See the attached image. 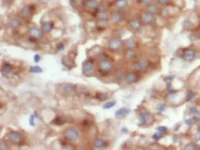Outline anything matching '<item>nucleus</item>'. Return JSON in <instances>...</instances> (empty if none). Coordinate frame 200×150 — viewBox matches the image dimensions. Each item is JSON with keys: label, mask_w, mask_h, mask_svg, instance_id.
Returning <instances> with one entry per match:
<instances>
[{"label": "nucleus", "mask_w": 200, "mask_h": 150, "mask_svg": "<svg viewBox=\"0 0 200 150\" xmlns=\"http://www.w3.org/2000/svg\"><path fill=\"white\" fill-rule=\"evenodd\" d=\"M63 135H64V138L70 143L77 142L80 138L79 131H78L75 127H73V126H70V127L66 128L64 133H63Z\"/></svg>", "instance_id": "nucleus-1"}, {"label": "nucleus", "mask_w": 200, "mask_h": 150, "mask_svg": "<svg viewBox=\"0 0 200 150\" xmlns=\"http://www.w3.org/2000/svg\"><path fill=\"white\" fill-rule=\"evenodd\" d=\"M113 69V62L109 58H102L99 61V71L104 74L109 73Z\"/></svg>", "instance_id": "nucleus-2"}, {"label": "nucleus", "mask_w": 200, "mask_h": 150, "mask_svg": "<svg viewBox=\"0 0 200 150\" xmlns=\"http://www.w3.org/2000/svg\"><path fill=\"white\" fill-rule=\"evenodd\" d=\"M94 59L92 58H88L85 61L82 63V72L84 75L90 76L94 71Z\"/></svg>", "instance_id": "nucleus-3"}, {"label": "nucleus", "mask_w": 200, "mask_h": 150, "mask_svg": "<svg viewBox=\"0 0 200 150\" xmlns=\"http://www.w3.org/2000/svg\"><path fill=\"white\" fill-rule=\"evenodd\" d=\"M123 41L121 40V38L116 37V36H113V37L109 38L108 40V47L113 51H117V50H120L123 47Z\"/></svg>", "instance_id": "nucleus-4"}, {"label": "nucleus", "mask_w": 200, "mask_h": 150, "mask_svg": "<svg viewBox=\"0 0 200 150\" xmlns=\"http://www.w3.org/2000/svg\"><path fill=\"white\" fill-rule=\"evenodd\" d=\"M43 31L41 28H38L36 26H30L28 28V35L30 38L34 39V40H38L43 37Z\"/></svg>", "instance_id": "nucleus-5"}, {"label": "nucleus", "mask_w": 200, "mask_h": 150, "mask_svg": "<svg viewBox=\"0 0 200 150\" xmlns=\"http://www.w3.org/2000/svg\"><path fill=\"white\" fill-rule=\"evenodd\" d=\"M138 118H139V123L141 125L147 124V123H150L152 121V115L150 114L148 111L146 110H140L138 113Z\"/></svg>", "instance_id": "nucleus-6"}, {"label": "nucleus", "mask_w": 200, "mask_h": 150, "mask_svg": "<svg viewBox=\"0 0 200 150\" xmlns=\"http://www.w3.org/2000/svg\"><path fill=\"white\" fill-rule=\"evenodd\" d=\"M140 78V75L138 74L135 71H130V72H127L125 75H123V79L127 84H133L135 82H137Z\"/></svg>", "instance_id": "nucleus-7"}, {"label": "nucleus", "mask_w": 200, "mask_h": 150, "mask_svg": "<svg viewBox=\"0 0 200 150\" xmlns=\"http://www.w3.org/2000/svg\"><path fill=\"white\" fill-rule=\"evenodd\" d=\"M139 20L141 21L142 24H150L154 21V15L144 10L139 15Z\"/></svg>", "instance_id": "nucleus-8"}, {"label": "nucleus", "mask_w": 200, "mask_h": 150, "mask_svg": "<svg viewBox=\"0 0 200 150\" xmlns=\"http://www.w3.org/2000/svg\"><path fill=\"white\" fill-rule=\"evenodd\" d=\"M7 140L9 142L13 143V144H20L21 142V134L20 132H17V131H11L7 134Z\"/></svg>", "instance_id": "nucleus-9"}, {"label": "nucleus", "mask_w": 200, "mask_h": 150, "mask_svg": "<svg viewBox=\"0 0 200 150\" xmlns=\"http://www.w3.org/2000/svg\"><path fill=\"white\" fill-rule=\"evenodd\" d=\"M83 7L89 11H96L99 7V3L97 0H84Z\"/></svg>", "instance_id": "nucleus-10"}, {"label": "nucleus", "mask_w": 200, "mask_h": 150, "mask_svg": "<svg viewBox=\"0 0 200 150\" xmlns=\"http://www.w3.org/2000/svg\"><path fill=\"white\" fill-rule=\"evenodd\" d=\"M149 65V61L147 59H140L138 61H136L135 63L132 64L131 68L133 69L134 71H139V70H143V69L147 68Z\"/></svg>", "instance_id": "nucleus-11"}, {"label": "nucleus", "mask_w": 200, "mask_h": 150, "mask_svg": "<svg viewBox=\"0 0 200 150\" xmlns=\"http://www.w3.org/2000/svg\"><path fill=\"white\" fill-rule=\"evenodd\" d=\"M196 58V51L193 48H187L183 52V59L188 62H192Z\"/></svg>", "instance_id": "nucleus-12"}, {"label": "nucleus", "mask_w": 200, "mask_h": 150, "mask_svg": "<svg viewBox=\"0 0 200 150\" xmlns=\"http://www.w3.org/2000/svg\"><path fill=\"white\" fill-rule=\"evenodd\" d=\"M141 21L137 18H133V19H130L128 21V27L130 28V30L134 32H139L140 31V28H141Z\"/></svg>", "instance_id": "nucleus-13"}, {"label": "nucleus", "mask_w": 200, "mask_h": 150, "mask_svg": "<svg viewBox=\"0 0 200 150\" xmlns=\"http://www.w3.org/2000/svg\"><path fill=\"white\" fill-rule=\"evenodd\" d=\"M20 25H21V20L18 17L12 16L7 19V26L9 28H11V29H17Z\"/></svg>", "instance_id": "nucleus-14"}, {"label": "nucleus", "mask_w": 200, "mask_h": 150, "mask_svg": "<svg viewBox=\"0 0 200 150\" xmlns=\"http://www.w3.org/2000/svg\"><path fill=\"white\" fill-rule=\"evenodd\" d=\"M109 18H110V20H111L112 23H119L122 21L123 14L119 11V10H115V11H112L111 13H110Z\"/></svg>", "instance_id": "nucleus-15"}, {"label": "nucleus", "mask_w": 200, "mask_h": 150, "mask_svg": "<svg viewBox=\"0 0 200 150\" xmlns=\"http://www.w3.org/2000/svg\"><path fill=\"white\" fill-rule=\"evenodd\" d=\"M95 16H96V18L98 19V20H106V19L109 18L110 14L106 11L104 8L98 7V9L95 11Z\"/></svg>", "instance_id": "nucleus-16"}, {"label": "nucleus", "mask_w": 200, "mask_h": 150, "mask_svg": "<svg viewBox=\"0 0 200 150\" xmlns=\"http://www.w3.org/2000/svg\"><path fill=\"white\" fill-rule=\"evenodd\" d=\"M174 6H171V5H165L162 6V8L160 9V13L159 14L163 17H171L173 15L172 12V8Z\"/></svg>", "instance_id": "nucleus-17"}, {"label": "nucleus", "mask_w": 200, "mask_h": 150, "mask_svg": "<svg viewBox=\"0 0 200 150\" xmlns=\"http://www.w3.org/2000/svg\"><path fill=\"white\" fill-rule=\"evenodd\" d=\"M19 13H20V15L22 17H24V18H28V17L31 16L32 13H33V8H32V6H30V5H25L21 8Z\"/></svg>", "instance_id": "nucleus-18"}, {"label": "nucleus", "mask_w": 200, "mask_h": 150, "mask_svg": "<svg viewBox=\"0 0 200 150\" xmlns=\"http://www.w3.org/2000/svg\"><path fill=\"white\" fill-rule=\"evenodd\" d=\"M137 58V53L133 49H127L124 53V59L128 62L134 61Z\"/></svg>", "instance_id": "nucleus-19"}, {"label": "nucleus", "mask_w": 200, "mask_h": 150, "mask_svg": "<svg viewBox=\"0 0 200 150\" xmlns=\"http://www.w3.org/2000/svg\"><path fill=\"white\" fill-rule=\"evenodd\" d=\"M53 27H54V24L51 21H43V22H41V29H42L43 33L45 34L51 32Z\"/></svg>", "instance_id": "nucleus-20"}, {"label": "nucleus", "mask_w": 200, "mask_h": 150, "mask_svg": "<svg viewBox=\"0 0 200 150\" xmlns=\"http://www.w3.org/2000/svg\"><path fill=\"white\" fill-rule=\"evenodd\" d=\"M92 147L95 149H103L106 147V141L102 138H96L93 140Z\"/></svg>", "instance_id": "nucleus-21"}, {"label": "nucleus", "mask_w": 200, "mask_h": 150, "mask_svg": "<svg viewBox=\"0 0 200 150\" xmlns=\"http://www.w3.org/2000/svg\"><path fill=\"white\" fill-rule=\"evenodd\" d=\"M128 4V0H114L111 6L114 8H116V10H121L123 8H125Z\"/></svg>", "instance_id": "nucleus-22"}, {"label": "nucleus", "mask_w": 200, "mask_h": 150, "mask_svg": "<svg viewBox=\"0 0 200 150\" xmlns=\"http://www.w3.org/2000/svg\"><path fill=\"white\" fill-rule=\"evenodd\" d=\"M62 88H63L62 92L67 95L74 94L76 91V86L73 85V84H64V85L62 86Z\"/></svg>", "instance_id": "nucleus-23"}, {"label": "nucleus", "mask_w": 200, "mask_h": 150, "mask_svg": "<svg viewBox=\"0 0 200 150\" xmlns=\"http://www.w3.org/2000/svg\"><path fill=\"white\" fill-rule=\"evenodd\" d=\"M123 44H124L126 49H134L136 46H137V42H136L135 39H134L133 37H129V38L125 39L124 42H123Z\"/></svg>", "instance_id": "nucleus-24"}, {"label": "nucleus", "mask_w": 200, "mask_h": 150, "mask_svg": "<svg viewBox=\"0 0 200 150\" xmlns=\"http://www.w3.org/2000/svg\"><path fill=\"white\" fill-rule=\"evenodd\" d=\"M145 10H146L147 12L153 14V15L159 14V13H160V9L158 8V6L155 5V4H152V3L147 4L146 7H145Z\"/></svg>", "instance_id": "nucleus-25"}, {"label": "nucleus", "mask_w": 200, "mask_h": 150, "mask_svg": "<svg viewBox=\"0 0 200 150\" xmlns=\"http://www.w3.org/2000/svg\"><path fill=\"white\" fill-rule=\"evenodd\" d=\"M1 71L3 74H10L13 71V67L9 64V63H4V64L2 65Z\"/></svg>", "instance_id": "nucleus-26"}, {"label": "nucleus", "mask_w": 200, "mask_h": 150, "mask_svg": "<svg viewBox=\"0 0 200 150\" xmlns=\"http://www.w3.org/2000/svg\"><path fill=\"white\" fill-rule=\"evenodd\" d=\"M108 24H109L108 19H106V20H98L96 22V27L98 28L99 30H104L107 28Z\"/></svg>", "instance_id": "nucleus-27"}, {"label": "nucleus", "mask_w": 200, "mask_h": 150, "mask_svg": "<svg viewBox=\"0 0 200 150\" xmlns=\"http://www.w3.org/2000/svg\"><path fill=\"white\" fill-rule=\"evenodd\" d=\"M129 112H130V110L128 109V108H120V109H118L116 112H115V116L116 117H124Z\"/></svg>", "instance_id": "nucleus-28"}, {"label": "nucleus", "mask_w": 200, "mask_h": 150, "mask_svg": "<svg viewBox=\"0 0 200 150\" xmlns=\"http://www.w3.org/2000/svg\"><path fill=\"white\" fill-rule=\"evenodd\" d=\"M108 97H109V94L107 92H98L95 96V98L98 101H105V100L108 99Z\"/></svg>", "instance_id": "nucleus-29"}, {"label": "nucleus", "mask_w": 200, "mask_h": 150, "mask_svg": "<svg viewBox=\"0 0 200 150\" xmlns=\"http://www.w3.org/2000/svg\"><path fill=\"white\" fill-rule=\"evenodd\" d=\"M66 121H67V119L65 118L64 116H57L53 121H52V123H54V124H56V125H61L63 123L66 122Z\"/></svg>", "instance_id": "nucleus-30"}, {"label": "nucleus", "mask_w": 200, "mask_h": 150, "mask_svg": "<svg viewBox=\"0 0 200 150\" xmlns=\"http://www.w3.org/2000/svg\"><path fill=\"white\" fill-rule=\"evenodd\" d=\"M195 96H196V93H195L194 91L188 90L187 95H186V101H191L192 99L195 98Z\"/></svg>", "instance_id": "nucleus-31"}, {"label": "nucleus", "mask_w": 200, "mask_h": 150, "mask_svg": "<svg viewBox=\"0 0 200 150\" xmlns=\"http://www.w3.org/2000/svg\"><path fill=\"white\" fill-rule=\"evenodd\" d=\"M115 104H116V101H115V100H110V101H107L105 104H104L103 108H104V109H109V108L113 107Z\"/></svg>", "instance_id": "nucleus-32"}, {"label": "nucleus", "mask_w": 200, "mask_h": 150, "mask_svg": "<svg viewBox=\"0 0 200 150\" xmlns=\"http://www.w3.org/2000/svg\"><path fill=\"white\" fill-rule=\"evenodd\" d=\"M29 71L30 72H32V73H41L42 72V68L41 67H39V66H31L30 67V69H29Z\"/></svg>", "instance_id": "nucleus-33"}, {"label": "nucleus", "mask_w": 200, "mask_h": 150, "mask_svg": "<svg viewBox=\"0 0 200 150\" xmlns=\"http://www.w3.org/2000/svg\"><path fill=\"white\" fill-rule=\"evenodd\" d=\"M163 135H164V133H162V132H160V131H157L152 135V138H153L154 140L157 141V140H159V139H161L163 137Z\"/></svg>", "instance_id": "nucleus-34"}, {"label": "nucleus", "mask_w": 200, "mask_h": 150, "mask_svg": "<svg viewBox=\"0 0 200 150\" xmlns=\"http://www.w3.org/2000/svg\"><path fill=\"white\" fill-rule=\"evenodd\" d=\"M165 108H166V104H165V103H160V104H158V105L156 106V110H157L159 113L164 112Z\"/></svg>", "instance_id": "nucleus-35"}, {"label": "nucleus", "mask_w": 200, "mask_h": 150, "mask_svg": "<svg viewBox=\"0 0 200 150\" xmlns=\"http://www.w3.org/2000/svg\"><path fill=\"white\" fill-rule=\"evenodd\" d=\"M158 4H160L161 6H165V5H169L170 3V0H157Z\"/></svg>", "instance_id": "nucleus-36"}, {"label": "nucleus", "mask_w": 200, "mask_h": 150, "mask_svg": "<svg viewBox=\"0 0 200 150\" xmlns=\"http://www.w3.org/2000/svg\"><path fill=\"white\" fill-rule=\"evenodd\" d=\"M185 149H189V150H193V149H196V145L194 144V143H189V144H187L185 146Z\"/></svg>", "instance_id": "nucleus-37"}, {"label": "nucleus", "mask_w": 200, "mask_h": 150, "mask_svg": "<svg viewBox=\"0 0 200 150\" xmlns=\"http://www.w3.org/2000/svg\"><path fill=\"white\" fill-rule=\"evenodd\" d=\"M156 130H157V131L162 132V133H164V132L167 131V127H165V126H158Z\"/></svg>", "instance_id": "nucleus-38"}, {"label": "nucleus", "mask_w": 200, "mask_h": 150, "mask_svg": "<svg viewBox=\"0 0 200 150\" xmlns=\"http://www.w3.org/2000/svg\"><path fill=\"white\" fill-rule=\"evenodd\" d=\"M34 118H36L35 115H34V114L30 115V117H29V124L31 125V126H34Z\"/></svg>", "instance_id": "nucleus-39"}, {"label": "nucleus", "mask_w": 200, "mask_h": 150, "mask_svg": "<svg viewBox=\"0 0 200 150\" xmlns=\"http://www.w3.org/2000/svg\"><path fill=\"white\" fill-rule=\"evenodd\" d=\"M189 112L192 113V114H195V115H196V114H199L198 110H197L195 107H190V108H189Z\"/></svg>", "instance_id": "nucleus-40"}, {"label": "nucleus", "mask_w": 200, "mask_h": 150, "mask_svg": "<svg viewBox=\"0 0 200 150\" xmlns=\"http://www.w3.org/2000/svg\"><path fill=\"white\" fill-rule=\"evenodd\" d=\"M65 48V45L63 44V43H59V44L57 45V51H63Z\"/></svg>", "instance_id": "nucleus-41"}, {"label": "nucleus", "mask_w": 200, "mask_h": 150, "mask_svg": "<svg viewBox=\"0 0 200 150\" xmlns=\"http://www.w3.org/2000/svg\"><path fill=\"white\" fill-rule=\"evenodd\" d=\"M152 1H153V0H138V2L140 4H146V5L147 4H150Z\"/></svg>", "instance_id": "nucleus-42"}, {"label": "nucleus", "mask_w": 200, "mask_h": 150, "mask_svg": "<svg viewBox=\"0 0 200 150\" xmlns=\"http://www.w3.org/2000/svg\"><path fill=\"white\" fill-rule=\"evenodd\" d=\"M40 60H41V56L39 55V54H35V55H34V62L38 63V62H40Z\"/></svg>", "instance_id": "nucleus-43"}, {"label": "nucleus", "mask_w": 200, "mask_h": 150, "mask_svg": "<svg viewBox=\"0 0 200 150\" xmlns=\"http://www.w3.org/2000/svg\"><path fill=\"white\" fill-rule=\"evenodd\" d=\"M0 148H1L2 150H3V149H8V146L5 144V142H4L3 140L0 142Z\"/></svg>", "instance_id": "nucleus-44"}, {"label": "nucleus", "mask_w": 200, "mask_h": 150, "mask_svg": "<svg viewBox=\"0 0 200 150\" xmlns=\"http://www.w3.org/2000/svg\"><path fill=\"white\" fill-rule=\"evenodd\" d=\"M192 120H193V122H195V123H199V124H200V118H199L198 116H196V115H195V116L193 117Z\"/></svg>", "instance_id": "nucleus-45"}, {"label": "nucleus", "mask_w": 200, "mask_h": 150, "mask_svg": "<svg viewBox=\"0 0 200 150\" xmlns=\"http://www.w3.org/2000/svg\"><path fill=\"white\" fill-rule=\"evenodd\" d=\"M192 121H193V120H191V119H185V123H186L187 125H189V126L192 124Z\"/></svg>", "instance_id": "nucleus-46"}, {"label": "nucleus", "mask_w": 200, "mask_h": 150, "mask_svg": "<svg viewBox=\"0 0 200 150\" xmlns=\"http://www.w3.org/2000/svg\"><path fill=\"white\" fill-rule=\"evenodd\" d=\"M196 35L198 36V37H200V25L196 28Z\"/></svg>", "instance_id": "nucleus-47"}, {"label": "nucleus", "mask_w": 200, "mask_h": 150, "mask_svg": "<svg viewBox=\"0 0 200 150\" xmlns=\"http://www.w3.org/2000/svg\"><path fill=\"white\" fill-rule=\"evenodd\" d=\"M196 140H197V141L200 140V130L196 133Z\"/></svg>", "instance_id": "nucleus-48"}, {"label": "nucleus", "mask_w": 200, "mask_h": 150, "mask_svg": "<svg viewBox=\"0 0 200 150\" xmlns=\"http://www.w3.org/2000/svg\"><path fill=\"white\" fill-rule=\"evenodd\" d=\"M34 115H35V117L36 118H39V114H38V112L37 111H34V113H33Z\"/></svg>", "instance_id": "nucleus-49"}]
</instances>
